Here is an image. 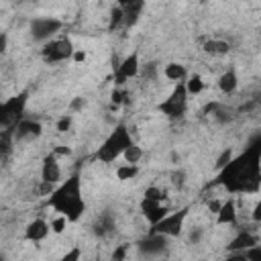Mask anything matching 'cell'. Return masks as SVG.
<instances>
[{
	"label": "cell",
	"mask_w": 261,
	"mask_h": 261,
	"mask_svg": "<svg viewBox=\"0 0 261 261\" xmlns=\"http://www.w3.org/2000/svg\"><path fill=\"white\" fill-rule=\"evenodd\" d=\"M188 206L179 208V210H169L159 222L151 224V232H161L169 239H177L181 232H184V224H186V218H188Z\"/></svg>",
	"instance_id": "cell-4"
},
{
	"label": "cell",
	"mask_w": 261,
	"mask_h": 261,
	"mask_svg": "<svg viewBox=\"0 0 261 261\" xmlns=\"http://www.w3.org/2000/svg\"><path fill=\"white\" fill-rule=\"evenodd\" d=\"M61 27H63V22L59 18H55V16H37V18L31 20L29 33H31L33 41L43 45V43L55 39L57 33L61 31Z\"/></svg>",
	"instance_id": "cell-5"
},
{
	"label": "cell",
	"mask_w": 261,
	"mask_h": 261,
	"mask_svg": "<svg viewBox=\"0 0 261 261\" xmlns=\"http://www.w3.org/2000/svg\"><path fill=\"white\" fill-rule=\"evenodd\" d=\"M130 143H133V137H130L128 126H126V124H116V126L110 130V135L104 139V143L98 147L96 159L102 161V163H112V161H116V159L122 155V151H124Z\"/></svg>",
	"instance_id": "cell-2"
},
{
	"label": "cell",
	"mask_w": 261,
	"mask_h": 261,
	"mask_svg": "<svg viewBox=\"0 0 261 261\" xmlns=\"http://www.w3.org/2000/svg\"><path fill=\"white\" fill-rule=\"evenodd\" d=\"M53 153H55L57 157H59V155H71V149H69V147H63V145H59V147H57Z\"/></svg>",
	"instance_id": "cell-37"
},
{
	"label": "cell",
	"mask_w": 261,
	"mask_h": 261,
	"mask_svg": "<svg viewBox=\"0 0 261 261\" xmlns=\"http://www.w3.org/2000/svg\"><path fill=\"white\" fill-rule=\"evenodd\" d=\"M41 179L43 181H49V184H59L61 181V165H59V157L55 153H49L45 159H43V165H41Z\"/></svg>",
	"instance_id": "cell-12"
},
{
	"label": "cell",
	"mask_w": 261,
	"mask_h": 261,
	"mask_svg": "<svg viewBox=\"0 0 261 261\" xmlns=\"http://www.w3.org/2000/svg\"><path fill=\"white\" fill-rule=\"evenodd\" d=\"M124 96H126V92H124V90H114V92H112V104H114V106H118V104L124 100Z\"/></svg>",
	"instance_id": "cell-32"
},
{
	"label": "cell",
	"mask_w": 261,
	"mask_h": 261,
	"mask_svg": "<svg viewBox=\"0 0 261 261\" xmlns=\"http://www.w3.org/2000/svg\"><path fill=\"white\" fill-rule=\"evenodd\" d=\"M163 75H165L169 82L177 84V82H184V80L188 77V69H186V65H184V63L171 61V63H167V65L163 67Z\"/></svg>",
	"instance_id": "cell-17"
},
{
	"label": "cell",
	"mask_w": 261,
	"mask_h": 261,
	"mask_svg": "<svg viewBox=\"0 0 261 261\" xmlns=\"http://www.w3.org/2000/svg\"><path fill=\"white\" fill-rule=\"evenodd\" d=\"M71 120H73V116H71V114H61V118L57 120V130H59V133H65V130H69V126H71Z\"/></svg>",
	"instance_id": "cell-28"
},
{
	"label": "cell",
	"mask_w": 261,
	"mask_h": 261,
	"mask_svg": "<svg viewBox=\"0 0 261 261\" xmlns=\"http://www.w3.org/2000/svg\"><path fill=\"white\" fill-rule=\"evenodd\" d=\"M232 157H234V151H232L230 147L222 149V151H220V155H218V157H216V161H214V169H216V171H220L222 167H226V165L230 163V159H232Z\"/></svg>",
	"instance_id": "cell-24"
},
{
	"label": "cell",
	"mask_w": 261,
	"mask_h": 261,
	"mask_svg": "<svg viewBox=\"0 0 261 261\" xmlns=\"http://www.w3.org/2000/svg\"><path fill=\"white\" fill-rule=\"evenodd\" d=\"M126 251H128V245H118V249L112 253V259H124Z\"/></svg>",
	"instance_id": "cell-33"
},
{
	"label": "cell",
	"mask_w": 261,
	"mask_h": 261,
	"mask_svg": "<svg viewBox=\"0 0 261 261\" xmlns=\"http://www.w3.org/2000/svg\"><path fill=\"white\" fill-rule=\"evenodd\" d=\"M47 198H49V206L57 214H63L69 222H77L86 212V202L82 196V179L77 173L57 184Z\"/></svg>",
	"instance_id": "cell-1"
},
{
	"label": "cell",
	"mask_w": 261,
	"mask_h": 261,
	"mask_svg": "<svg viewBox=\"0 0 261 261\" xmlns=\"http://www.w3.org/2000/svg\"><path fill=\"white\" fill-rule=\"evenodd\" d=\"M49 232H51V228L45 218H33L24 228V239L33 241V243H41L49 237Z\"/></svg>",
	"instance_id": "cell-13"
},
{
	"label": "cell",
	"mask_w": 261,
	"mask_h": 261,
	"mask_svg": "<svg viewBox=\"0 0 261 261\" xmlns=\"http://www.w3.org/2000/svg\"><path fill=\"white\" fill-rule=\"evenodd\" d=\"M259 212H261V202H257L255 208H253V220H255V222L261 220V214H259Z\"/></svg>",
	"instance_id": "cell-38"
},
{
	"label": "cell",
	"mask_w": 261,
	"mask_h": 261,
	"mask_svg": "<svg viewBox=\"0 0 261 261\" xmlns=\"http://www.w3.org/2000/svg\"><path fill=\"white\" fill-rule=\"evenodd\" d=\"M139 175V163H122L116 167V177L120 181H128V179H135Z\"/></svg>",
	"instance_id": "cell-21"
},
{
	"label": "cell",
	"mask_w": 261,
	"mask_h": 261,
	"mask_svg": "<svg viewBox=\"0 0 261 261\" xmlns=\"http://www.w3.org/2000/svg\"><path fill=\"white\" fill-rule=\"evenodd\" d=\"M6 49H8V35L0 31V55H4Z\"/></svg>",
	"instance_id": "cell-35"
},
{
	"label": "cell",
	"mask_w": 261,
	"mask_h": 261,
	"mask_svg": "<svg viewBox=\"0 0 261 261\" xmlns=\"http://www.w3.org/2000/svg\"><path fill=\"white\" fill-rule=\"evenodd\" d=\"M84 106H86V98H82V96H75V98L69 102V110H71V112H80Z\"/></svg>",
	"instance_id": "cell-30"
},
{
	"label": "cell",
	"mask_w": 261,
	"mask_h": 261,
	"mask_svg": "<svg viewBox=\"0 0 261 261\" xmlns=\"http://www.w3.org/2000/svg\"><path fill=\"white\" fill-rule=\"evenodd\" d=\"M198 2H212V0H198Z\"/></svg>",
	"instance_id": "cell-40"
},
{
	"label": "cell",
	"mask_w": 261,
	"mask_h": 261,
	"mask_svg": "<svg viewBox=\"0 0 261 261\" xmlns=\"http://www.w3.org/2000/svg\"><path fill=\"white\" fill-rule=\"evenodd\" d=\"M27 102H29L27 92H20L8 100H0V128H12L24 116Z\"/></svg>",
	"instance_id": "cell-3"
},
{
	"label": "cell",
	"mask_w": 261,
	"mask_h": 261,
	"mask_svg": "<svg viewBox=\"0 0 261 261\" xmlns=\"http://www.w3.org/2000/svg\"><path fill=\"white\" fill-rule=\"evenodd\" d=\"M171 181H173L175 188H184V184H186V171H184V169L173 171V173H171Z\"/></svg>",
	"instance_id": "cell-29"
},
{
	"label": "cell",
	"mask_w": 261,
	"mask_h": 261,
	"mask_svg": "<svg viewBox=\"0 0 261 261\" xmlns=\"http://www.w3.org/2000/svg\"><path fill=\"white\" fill-rule=\"evenodd\" d=\"M122 24H124V12H122L120 6H114V8L110 10V22H108V27H110V29H118V27H122Z\"/></svg>",
	"instance_id": "cell-26"
},
{
	"label": "cell",
	"mask_w": 261,
	"mask_h": 261,
	"mask_svg": "<svg viewBox=\"0 0 261 261\" xmlns=\"http://www.w3.org/2000/svg\"><path fill=\"white\" fill-rule=\"evenodd\" d=\"M73 43L71 39L67 37H55L47 43H43V49H41V55L47 63H61V61H67L71 59V53H73Z\"/></svg>",
	"instance_id": "cell-6"
},
{
	"label": "cell",
	"mask_w": 261,
	"mask_h": 261,
	"mask_svg": "<svg viewBox=\"0 0 261 261\" xmlns=\"http://www.w3.org/2000/svg\"><path fill=\"white\" fill-rule=\"evenodd\" d=\"M169 237L161 234V232H147V237L137 241V253L141 257H163L169 249Z\"/></svg>",
	"instance_id": "cell-7"
},
{
	"label": "cell",
	"mask_w": 261,
	"mask_h": 261,
	"mask_svg": "<svg viewBox=\"0 0 261 261\" xmlns=\"http://www.w3.org/2000/svg\"><path fill=\"white\" fill-rule=\"evenodd\" d=\"M204 237H206V228L200 226V224L190 226L188 228V234H186V239H188L190 245H202L204 243Z\"/></svg>",
	"instance_id": "cell-23"
},
{
	"label": "cell",
	"mask_w": 261,
	"mask_h": 261,
	"mask_svg": "<svg viewBox=\"0 0 261 261\" xmlns=\"http://www.w3.org/2000/svg\"><path fill=\"white\" fill-rule=\"evenodd\" d=\"M135 2H139V0H116V6L126 8V6H130V4H135Z\"/></svg>",
	"instance_id": "cell-39"
},
{
	"label": "cell",
	"mask_w": 261,
	"mask_h": 261,
	"mask_svg": "<svg viewBox=\"0 0 261 261\" xmlns=\"http://www.w3.org/2000/svg\"><path fill=\"white\" fill-rule=\"evenodd\" d=\"M184 88H186V94L188 96H198V94L204 92L206 82H204V77L200 73H192V75H188L184 80Z\"/></svg>",
	"instance_id": "cell-18"
},
{
	"label": "cell",
	"mask_w": 261,
	"mask_h": 261,
	"mask_svg": "<svg viewBox=\"0 0 261 261\" xmlns=\"http://www.w3.org/2000/svg\"><path fill=\"white\" fill-rule=\"evenodd\" d=\"M120 157H122L126 163H139V161L143 159V149L133 141V143L122 151V155H120Z\"/></svg>",
	"instance_id": "cell-22"
},
{
	"label": "cell",
	"mask_w": 261,
	"mask_h": 261,
	"mask_svg": "<svg viewBox=\"0 0 261 261\" xmlns=\"http://www.w3.org/2000/svg\"><path fill=\"white\" fill-rule=\"evenodd\" d=\"M67 224H69V220H67L63 214H57V216H53V218L49 220V228H51V232H55V234H61Z\"/></svg>",
	"instance_id": "cell-25"
},
{
	"label": "cell",
	"mask_w": 261,
	"mask_h": 261,
	"mask_svg": "<svg viewBox=\"0 0 261 261\" xmlns=\"http://www.w3.org/2000/svg\"><path fill=\"white\" fill-rule=\"evenodd\" d=\"M94 232H96L98 237H108V234H112V232H114V220H112V216H110V214H102V216L96 220V224H94Z\"/></svg>",
	"instance_id": "cell-20"
},
{
	"label": "cell",
	"mask_w": 261,
	"mask_h": 261,
	"mask_svg": "<svg viewBox=\"0 0 261 261\" xmlns=\"http://www.w3.org/2000/svg\"><path fill=\"white\" fill-rule=\"evenodd\" d=\"M257 243H259V237H257V234H251L249 230H241V232L230 241L228 251H243V249H247V247H251V245H257Z\"/></svg>",
	"instance_id": "cell-16"
},
{
	"label": "cell",
	"mask_w": 261,
	"mask_h": 261,
	"mask_svg": "<svg viewBox=\"0 0 261 261\" xmlns=\"http://www.w3.org/2000/svg\"><path fill=\"white\" fill-rule=\"evenodd\" d=\"M80 257H82V251L75 247L73 251H69V253L63 255V261H75V259H80Z\"/></svg>",
	"instance_id": "cell-34"
},
{
	"label": "cell",
	"mask_w": 261,
	"mask_h": 261,
	"mask_svg": "<svg viewBox=\"0 0 261 261\" xmlns=\"http://www.w3.org/2000/svg\"><path fill=\"white\" fill-rule=\"evenodd\" d=\"M143 198H149V200H157V202H165L167 200V194L165 190H161L159 186H149L145 190V196Z\"/></svg>",
	"instance_id": "cell-27"
},
{
	"label": "cell",
	"mask_w": 261,
	"mask_h": 261,
	"mask_svg": "<svg viewBox=\"0 0 261 261\" xmlns=\"http://www.w3.org/2000/svg\"><path fill=\"white\" fill-rule=\"evenodd\" d=\"M71 61H73V63H84V61H86V51H84V49H73Z\"/></svg>",
	"instance_id": "cell-31"
},
{
	"label": "cell",
	"mask_w": 261,
	"mask_h": 261,
	"mask_svg": "<svg viewBox=\"0 0 261 261\" xmlns=\"http://www.w3.org/2000/svg\"><path fill=\"white\" fill-rule=\"evenodd\" d=\"M12 128H14L12 130L14 141H33V139H39L43 135V124L35 118H27V116H22Z\"/></svg>",
	"instance_id": "cell-10"
},
{
	"label": "cell",
	"mask_w": 261,
	"mask_h": 261,
	"mask_svg": "<svg viewBox=\"0 0 261 261\" xmlns=\"http://www.w3.org/2000/svg\"><path fill=\"white\" fill-rule=\"evenodd\" d=\"M204 51L208 55H226L230 51V45L226 41H222V39H208L204 43Z\"/></svg>",
	"instance_id": "cell-19"
},
{
	"label": "cell",
	"mask_w": 261,
	"mask_h": 261,
	"mask_svg": "<svg viewBox=\"0 0 261 261\" xmlns=\"http://www.w3.org/2000/svg\"><path fill=\"white\" fill-rule=\"evenodd\" d=\"M159 110L169 116V118H181L188 110V94H186V88H184V82H177L173 92L169 94V98H165L161 104H159Z\"/></svg>",
	"instance_id": "cell-8"
},
{
	"label": "cell",
	"mask_w": 261,
	"mask_h": 261,
	"mask_svg": "<svg viewBox=\"0 0 261 261\" xmlns=\"http://www.w3.org/2000/svg\"><path fill=\"white\" fill-rule=\"evenodd\" d=\"M141 71V59H139V51L128 53L120 63L114 65V84L116 86H124L128 80L137 77Z\"/></svg>",
	"instance_id": "cell-9"
},
{
	"label": "cell",
	"mask_w": 261,
	"mask_h": 261,
	"mask_svg": "<svg viewBox=\"0 0 261 261\" xmlns=\"http://www.w3.org/2000/svg\"><path fill=\"white\" fill-rule=\"evenodd\" d=\"M220 204H222L220 200H210V202H208V212L216 214V212H218V208H220Z\"/></svg>",
	"instance_id": "cell-36"
},
{
	"label": "cell",
	"mask_w": 261,
	"mask_h": 261,
	"mask_svg": "<svg viewBox=\"0 0 261 261\" xmlns=\"http://www.w3.org/2000/svg\"><path fill=\"white\" fill-rule=\"evenodd\" d=\"M237 88H239V73H237L234 67H228V69L222 71V75L218 77V90H220L222 94L230 96V94L237 92Z\"/></svg>",
	"instance_id": "cell-15"
},
{
	"label": "cell",
	"mask_w": 261,
	"mask_h": 261,
	"mask_svg": "<svg viewBox=\"0 0 261 261\" xmlns=\"http://www.w3.org/2000/svg\"><path fill=\"white\" fill-rule=\"evenodd\" d=\"M139 208H141V212H143V216L147 218L149 224L159 222L169 212V206L165 202H157V200H149V198H143L141 204H139Z\"/></svg>",
	"instance_id": "cell-11"
},
{
	"label": "cell",
	"mask_w": 261,
	"mask_h": 261,
	"mask_svg": "<svg viewBox=\"0 0 261 261\" xmlns=\"http://www.w3.org/2000/svg\"><path fill=\"white\" fill-rule=\"evenodd\" d=\"M214 216H216V224L218 226H234L237 218H239V210H237L234 200H224Z\"/></svg>",
	"instance_id": "cell-14"
}]
</instances>
